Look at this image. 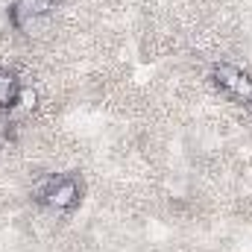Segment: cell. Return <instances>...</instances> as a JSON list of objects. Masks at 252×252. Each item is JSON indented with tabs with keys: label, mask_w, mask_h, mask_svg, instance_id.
<instances>
[{
	"label": "cell",
	"mask_w": 252,
	"mask_h": 252,
	"mask_svg": "<svg viewBox=\"0 0 252 252\" xmlns=\"http://www.w3.org/2000/svg\"><path fill=\"white\" fill-rule=\"evenodd\" d=\"M35 199L53 211H70L79 205L82 199V185L76 176L70 173H56V176H47L38 188H35Z\"/></svg>",
	"instance_id": "obj_1"
},
{
	"label": "cell",
	"mask_w": 252,
	"mask_h": 252,
	"mask_svg": "<svg viewBox=\"0 0 252 252\" xmlns=\"http://www.w3.org/2000/svg\"><path fill=\"white\" fill-rule=\"evenodd\" d=\"M18 91H21L18 79H15L9 70H0V109H3V112L15 109V103H18Z\"/></svg>",
	"instance_id": "obj_4"
},
{
	"label": "cell",
	"mask_w": 252,
	"mask_h": 252,
	"mask_svg": "<svg viewBox=\"0 0 252 252\" xmlns=\"http://www.w3.org/2000/svg\"><path fill=\"white\" fill-rule=\"evenodd\" d=\"M38 106V91L32 88V85H21V91H18V103H15V109H21V112H32Z\"/></svg>",
	"instance_id": "obj_5"
},
{
	"label": "cell",
	"mask_w": 252,
	"mask_h": 252,
	"mask_svg": "<svg viewBox=\"0 0 252 252\" xmlns=\"http://www.w3.org/2000/svg\"><path fill=\"white\" fill-rule=\"evenodd\" d=\"M211 79L232 100H238L244 106H252V76L247 70H241V67H235V64H229V62H220V64H214Z\"/></svg>",
	"instance_id": "obj_2"
},
{
	"label": "cell",
	"mask_w": 252,
	"mask_h": 252,
	"mask_svg": "<svg viewBox=\"0 0 252 252\" xmlns=\"http://www.w3.org/2000/svg\"><path fill=\"white\" fill-rule=\"evenodd\" d=\"M56 9V0H12L9 6V21L15 30H24L35 18H44Z\"/></svg>",
	"instance_id": "obj_3"
},
{
	"label": "cell",
	"mask_w": 252,
	"mask_h": 252,
	"mask_svg": "<svg viewBox=\"0 0 252 252\" xmlns=\"http://www.w3.org/2000/svg\"><path fill=\"white\" fill-rule=\"evenodd\" d=\"M9 141H12V124L0 118V150H3V147H9Z\"/></svg>",
	"instance_id": "obj_6"
}]
</instances>
